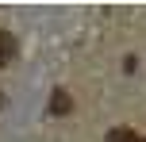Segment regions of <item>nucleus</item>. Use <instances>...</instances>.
<instances>
[{
	"label": "nucleus",
	"mask_w": 146,
	"mask_h": 142,
	"mask_svg": "<svg viewBox=\"0 0 146 142\" xmlns=\"http://www.w3.org/2000/svg\"><path fill=\"white\" fill-rule=\"evenodd\" d=\"M50 112H54V115H69V112H73V96H69L66 89H54V96H50Z\"/></svg>",
	"instance_id": "1"
},
{
	"label": "nucleus",
	"mask_w": 146,
	"mask_h": 142,
	"mask_svg": "<svg viewBox=\"0 0 146 142\" xmlns=\"http://www.w3.org/2000/svg\"><path fill=\"white\" fill-rule=\"evenodd\" d=\"M15 58V35L12 31H0V69Z\"/></svg>",
	"instance_id": "2"
},
{
	"label": "nucleus",
	"mask_w": 146,
	"mask_h": 142,
	"mask_svg": "<svg viewBox=\"0 0 146 142\" xmlns=\"http://www.w3.org/2000/svg\"><path fill=\"white\" fill-rule=\"evenodd\" d=\"M135 135H131V131H127V127H115V131H108V142H131Z\"/></svg>",
	"instance_id": "3"
},
{
	"label": "nucleus",
	"mask_w": 146,
	"mask_h": 142,
	"mask_svg": "<svg viewBox=\"0 0 146 142\" xmlns=\"http://www.w3.org/2000/svg\"><path fill=\"white\" fill-rule=\"evenodd\" d=\"M131 142H146V138H139V135H135V138H131Z\"/></svg>",
	"instance_id": "4"
},
{
	"label": "nucleus",
	"mask_w": 146,
	"mask_h": 142,
	"mask_svg": "<svg viewBox=\"0 0 146 142\" xmlns=\"http://www.w3.org/2000/svg\"><path fill=\"white\" fill-rule=\"evenodd\" d=\"M0 104H4V96H0Z\"/></svg>",
	"instance_id": "5"
}]
</instances>
